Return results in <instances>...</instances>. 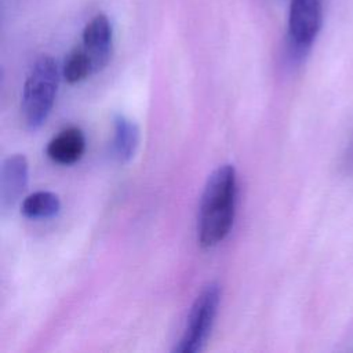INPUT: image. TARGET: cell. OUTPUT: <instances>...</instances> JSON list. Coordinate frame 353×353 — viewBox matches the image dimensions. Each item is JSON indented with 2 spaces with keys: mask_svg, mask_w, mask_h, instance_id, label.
I'll return each mask as SVG.
<instances>
[{
  "mask_svg": "<svg viewBox=\"0 0 353 353\" xmlns=\"http://www.w3.org/2000/svg\"><path fill=\"white\" fill-rule=\"evenodd\" d=\"M237 175L232 164L219 165L208 176L199 208L197 240L203 248L221 243L234 221Z\"/></svg>",
  "mask_w": 353,
  "mask_h": 353,
  "instance_id": "obj_1",
  "label": "cell"
},
{
  "mask_svg": "<svg viewBox=\"0 0 353 353\" xmlns=\"http://www.w3.org/2000/svg\"><path fill=\"white\" fill-rule=\"evenodd\" d=\"M59 83L58 65L50 55H41L30 68L22 91L21 110L29 130L40 128L55 101Z\"/></svg>",
  "mask_w": 353,
  "mask_h": 353,
  "instance_id": "obj_2",
  "label": "cell"
},
{
  "mask_svg": "<svg viewBox=\"0 0 353 353\" xmlns=\"http://www.w3.org/2000/svg\"><path fill=\"white\" fill-rule=\"evenodd\" d=\"M221 302V287L212 281L207 284L194 299L188 314L186 325L175 353H197L201 352L211 335L212 325Z\"/></svg>",
  "mask_w": 353,
  "mask_h": 353,
  "instance_id": "obj_3",
  "label": "cell"
},
{
  "mask_svg": "<svg viewBox=\"0 0 353 353\" xmlns=\"http://www.w3.org/2000/svg\"><path fill=\"white\" fill-rule=\"evenodd\" d=\"M323 22L321 0H291L288 11V44L295 57L306 54Z\"/></svg>",
  "mask_w": 353,
  "mask_h": 353,
  "instance_id": "obj_4",
  "label": "cell"
},
{
  "mask_svg": "<svg viewBox=\"0 0 353 353\" xmlns=\"http://www.w3.org/2000/svg\"><path fill=\"white\" fill-rule=\"evenodd\" d=\"M113 30L109 18L103 14L95 15L83 30L81 47L88 55L94 73L102 70L112 54Z\"/></svg>",
  "mask_w": 353,
  "mask_h": 353,
  "instance_id": "obj_5",
  "label": "cell"
},
{
  "mask_svg": "<svg viewBox=\"0 0 353 353\" xmlns=\"http://www.w3.org/2000/svg\"><path fill=\"white\" fill-rule=\"evenodd\" d=\"M29 181V164L23 154L3 160L0 171V207L7 212L15 207Z\"/></svg>",
  "mask_w": 353,
  "mask_h": 353,
  "instance_id": "obj_6",
  "label": "cell"
},
{
  "mask_svg": "<svg viewBox=\"0 0 353 353\" xmlns=\"http://www.w3.org/2000/svg\"><path fill=\"white\" fill-rule=\"evenodd\" d=\"M85 149V138L80 128L69 127L55 135L47 145L48 157L63 165L79 161Z\"/></svg>",
  "mask_w": 353,
  "mask_h": 353,
  "instance_id": "obj_7",
  "label": "cell"
},
{
  "mask_svg": "<svg viewBox=\"0 0 353 353\" xmlns=\"http://www.w3.org/2000/svg\"><path fill=\"white\" fill-rule=\"evenodd\" d=\"M113 127L112 153L117 161L127 163L137 152L139 143V128L132 120L120 113L114 116Z\"/></svg>",
  "mask_w": 353,
  "mask_h": 353,
  "instance_id": "obj_8",
  "label": "cell"
},
{
  "mask_svg": "<svg viewBox=\"0 0 353 353\" xmlns=\"http://www.w3.org/2000/svg\"><path fill=\"white\" fill-rule=\"evenodd\" d=\"M61 210L59 197L48 190H39L29 194L21 205V211L30 219H43L55 216Z\"/></svg>",
  "mask_w": 353,
  "mask_h": 353,
  "instance_id": "obj_9",
  "label": "cell"
},
{
  "mask_svg": "<svg viewBox=\"0 0 353 353\" xmlns=\"http://www.w3.org/2000/svg\"><path fill=\"white\" fill-rule=\"evenodd\" d=\"M92 73L94 70H92L91 61L85 54V51L83 50V47L79 46L73 48L65 59V65H63L65 80L70 84H74L87 79Z\"/></svg>",
  "mask_w": 353,
  "mask_h": 353,
  "instance_id": "obj_10",
  "label": "cell"
}]
</instances>
